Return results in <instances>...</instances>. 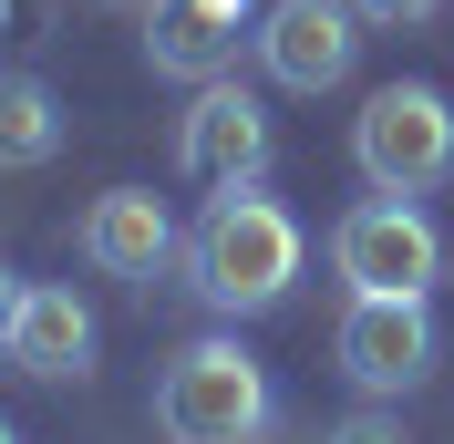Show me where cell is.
<instances>
[{"label": "cell", "mask_w": 454, "mask_h": 444, "mask_svg": "<svg viewBox=\"0 0 454 444\" xmlns=\"http://www.w3.org/2000/svg\"><path fill=\"white\" fill-rule=\"evenodd\" d=\"M331 269L351 279V289H413V300H424L434 279H444V227H434L413 196H362V207L331 227Z\"/></svg>", "instance_id": "cell-5"}, {"label": "cell", "mask_w": 454, "mask_h": 444, "mask_svg": "<svg viewBox=\"0 0 454 444\" xmlns=\"http://www.w3.org/2000/svg\"><path fill=\"white\" fill-rule=\"evenodd\" d=\"M104 11H155V0H104Z\"/></svg>", "instance_id": "cell-16"}, {"label": "cell", "mask_w": 454, "mask_h": 444, "mask_svg": "<svg viewBox=\"0 0 454 444\" xmlns=\"http://www.w3.org/2000/svg\"><path fill=\"white\" fill-rule=\"evenodd\" d=\"M331 352H340V383H351V392L393 403V392H413L434 372V310L413 300V289H351Z\"/></svg>", "instance_id": "cell-4"}, {"label": "cell", "mask_w": 454, "mask_h": 444, "mask_svg": "<svg viewBox=\"0 0 454 444\" xmlns=\"http://www.w3.org/2000/svg\"><path fill=\"white\" fill-rule=\"evenodd\" d=\"M11 361L31 383H83L93 372V310L62 289V279H31L21 289V321H11Z\"/></svg>", "instance_id": "cell-10"}, {"label": "cell", "mask_w": 454, "mask_h": 444, "mask_svg": "<svg viewBox=\"0 0 454 444\" xmlns=\"http://www.w3.org/2000/svg\"><path fill=\"white\" fill-rule=\"evenodd\" d=\"M320 444H403V424L393 414H351V424H331Z\"/></svg>", "instance_id": "cell-14"}, {"label": "cell", "mask_w": 454, "mask_h": 444, "mask_svg": "<svg viewBox=\"0 0 454 444\" xmlns=\"http://www.w3.org/2000/svg\"><path fill=\"white\" fill-rule=\"evenodd\" d=\"M238 42H258L248 0H155L145 62H155L166 83H227V73H238Z\"/></svg>", "instance_id": "cell-8"}, {"label": "cell", "mask_w": 454, "mask_h": 444, "mask_svg": "<svg viewBox=\"0 0 454 444\" xmlns=\"http://www.w3.org/2000/svg\"><path fill=\"white\" fill-rule=\"evenodd\" d=\"M0 444H11V424H0Z\"/></svg>", "instance_id": "cell-17"}, {"label": "cell", "mask_w": 454, "mask_h": 444, "mask_svg": "<svg viewBox=\"0 0 454 444\" xmlns=\"http://www.w3.org/2000/svg\"><path fill=\"white\" fill-rule=\"evenodd\" d=\"M351 166L372 196H434L454 176V104L434 83H382L351 114Z\"/></svg>", "instance_id": "cell-3"}, {"label": "cell", "mask_w": 454, "mask_h": 444, "mask_svg": "<svg viewBox=\"0 0 454 444\" xmlns=\"http://www.w3.org/2000/svg\"><path fill=\"white\" fill-rule=\"evenodd\" d=\"M176 176L207 186V196L258 186V176H269V104H258L248 83H197V104L176 124Z\"/></svg>", "instance_id": "cell-7"}, {"label": "cell", "mask_w": 454, "mask_h": 444, "mask_svg": "<svg viewBox=\"0 0 454 444\" xmlns=\"http://www.w3.org/2000/svg\"><path fill=\"white\" fill-rule=\"evenodd\" d=\"M186 289H197L217 321H258V310H279L289 289H300V258H310V238H300V218H289L269 186H227L207 196V218L186 227Z\"/></svg>", "instance_id": "cell-1"}, {"label": "cell", "mask_w": 454, "mask_h": 444, "mask_svg": "<svg viewBox=\"0 0 454 444\" xmlns=\"http://www.w3.org/2000/svg\"><path fill=\"white\" fill-rule=\"evenodd\" d=\"M269 414H279V392H269L258 352H238L227 331L186 341V352L155 372V424H166V444H258Z\"/></svg>", "instance_id": "cell-2"}, {"label": "cell", "mask_w": 454, "mask_h": 444, "mask_svg": "<svg viewBox=\"0 0 454 444\" xmlns=\"http://www.w3.org/2000/svg\"><path fill=\"white\" fill-rule=\"evenodd\" d=\"M176 249H186V227L166 218V196H155V186H104V196L83 207V258L114 269V279H155Z\"/></svg>", "instance_id": "cell-9"}, {"label": "cell", "mask_w": 454, "mask_h": 444, "mask_svg": "<svg viewBox=\"0 0 454 444\" xmlns=\"http://www.w3.org/2000/svg\"><path fill=\"white\" fill-rule=\"evenodd\" d=\"M0 42H52V0H0Z\"/></svg>", "instance_id": "cell-12"}, {"label": "cell", "mask_w": 454, "mask_h": 444, "mask_svg": "<svg viewBox=\"0 0 454 444\" xmlns=\"http://www.w3.org/2000/svg\"><path fill=\"white\" fill-rule=\"evenodd\" d=\"M62 155V93L42 73H0V166H52Z\"/></svg>", "instance_id": "cell-11"}, {"label": "cell", "mask_w": 454, "mask_h": 444, "mask_svg": "<svg viewBox=\"0 0 454 444\" xmlns=\"http://www.w3.org/2000/svg\"><path fill=\"white\" fill-rule=\"evenodd\" d=\"M248 52H258V73L279 93H331L362 62V11L351 0H269Z\"/></svg>", "instance_id": "cell-6"}, {"label": "cell", "mask_w": 454, "mask_h": 444, "mask_svg": "<svg viewBox=\"0 0 454 444\" xmlns=\"http://www.w3.org/2000/svg\"><path fill=\"white\" fill-rule=\"evenodd\" d=\"M351 11H362V21H382V31H413V21H434V11H444V0H351Z\"/></svg>", "instance_id": "cell-13"}, {"label": "cell", "mask_w": 454, "mask_h": 444, "mask_svg": "<svg viewBox=\"0 0 454 444\" xmlns=\"http://www.w3.org/2000/svg\"><path fill=\"white\" fill-rule=\"evenodd\" d=\"M21 289H31V279H11V269H0V352H11V321H21Z\"/></svg>", "instance_id": "cell-15"}]
</instances>
